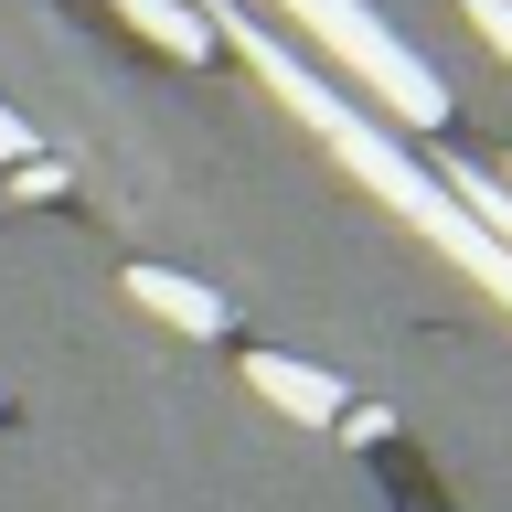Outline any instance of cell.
Instances as JSON below:
<instances>
[{
    "label": "cell",
    "instance_id": "cell-1",
    "mask_svg": "<svg viewBox=\"0 0 512 512\" xmlns=\"http://www.w3.org/2000/svg\"><path fill=\"white\" fill-rule=\"evenodd\" d=\"M224 32H235V54L256 64V86L278 96L288 118H310L320 139H331V160H342V171H363V182H374V192H384V203H395V214H406V224H427V235H438V246L459 256V267H470L480 288H502V299H512V256L491 246V235H480V224L459 214V203H448V192L427 182V171H416V160L395 150V139H384V128H363V107H352V96H331V86H320V75H310V64H288L278 43H267V32L246 22V11H235V22H224Z\"/></svg>",
    "mask_w": 512,
    "mask_h": 512
},
{
    "label": "cell",
    "instance_id": "cell-2",
    "mask_svg": "<svg viewBox=\"0 0 512 512\" xmlns=\"http://www.w3.org/2000/svg\"><path fill=\"white\" fill-rule=\"evenodd\" d=\"M278 11H299V22H310L320 43L363 75V96H374L395 128H448V86L427 75V54H416L406 32H384L363 0H278Z\"/></svg>",
    "mask_w": 512,
    "mask_h": 512
},
{
    "label": "cell",
    "instance_id": "cell-3",
    "mask_svg": "<svg viewBox=\"0 0 512 512\" xmlns=\"http://www.w3.org/2000/svg\"><path fill=\"white\" fill-rule=\"evenodd\" d=\"M246 384H256V395H267L278 416H310V427H320V416H342V384L320 374V363H278V352H246Z\"/></svg>",
    "mask_w": 512,
    "mask_h": 512
},
{
    "label": "cell",
    "instance_id": "cell-4",
    "mask_svg": "<svg viewBox=\"0 0 512 512\" xmlns=\"http://www.w3.org/2000/svg\"><path fill=\"white\" fill-rule=\"evenodd\" d=\"M128 299L160 320H182V331H224V299L203 278H171V267H128Z\"/></svg>",
    "mask_w": 512,
    "mask_h": 512
},
{
    "label": "cell",
    "instance_id": "cell-5",
    "mask_svg": "<svg viewBox=\"0 0 512 512\" xmlns=\"http://www.w3.org/2000/svg\"><path fill=\"white\" fill-rule=\"evenodd\" d=\"M118 11L150 32L160 54H203V43H214V32H203V11H171V0H118Z\"/></svg>",
    "mask_w": 512,
    "mask_h": 512
},
{
    "label": "cell",
    "instance_id": "cell-6",
    "mask_svg": "<svg viewBox=\"0 0 512 512\" xmlns=\"http://www.w3.org/2000/svg\"><path fill=\"white\" fill-rule=\"evenodd\" d=\"M470 22H480V43H491V54H512V0H470Z\"/></svg>",
    "mask_w": 512,
    "mask_h": 512
},
{
    "label": "cell",
    "instance_id": "cell-7",
    "mask_svg": "<svg viewBox=\"0 0 512 512\" xmlns=\"http://www.w3.org/2000/svg\"><path fill=\"white\" fill-rule=\"evenodd\" d=\"M32 139H22V118H11V107H0V160H22Z\"/></svg>",
    "mask_w": 512,
    "mask_h": 512
},
{
    "label": "cell",
    "instance_id": "cell-8",
    "mask_svg": "<svg viewBox=\"0 0 512 512\" xmlns=\"http://www.w3.org/2000/svg\"><path fill=\"white\" fill-rule=\"evenodd\" d=\"M502 171H512V160H502ZM502 192H512V182H502Z\"/></svg>",
    "mask_w": 512,
    "mask_h": 512
}]
</instances>
